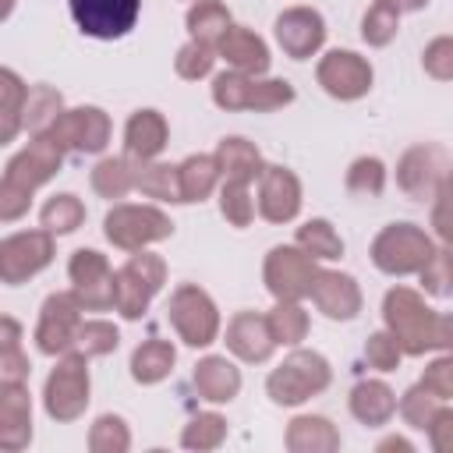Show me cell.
I'll return each mask as SVG.
<instances>
[{"label":"cell","instance_id":"9","mask_svg":"<svg viewBox=\"0 0 453 453\" xmlns=\"http://www.w3.org/2000/svg\"><path fill=\"white\" fill-rule=\"evenodd\" d=\"M53 262V234L50 230H21L0 241V283H25Z\"/></svg>","mask_w":453,"mask_h":453},{"label":"cell","instance_id":"24","mask_svg":"<svg viewBox=\"0 0 453 453\" xmlns=\"http://www.w3.org/2000/svg\"><path fill=\"white\" fill-rule=\"evenodd\" d=\"M212 159H216L219 177H223V180H237V184L258 180V173H262V166H265V163H262V152H258L251 142H244V138H223V142L216 145Z\"/></svg>","mask_w":453,"mask_h":453},{"label":"cell","instance_id":"17","mask_svg":"<svg viewBox=\"0 0 453 453\" xmlns=\"http://www.w3.org/2000/svg\"><path fill=\"white\" fill-rule=\"evenodd\" d=\"M60 163H64V149H60L50 134H35V138L7 163V173H4V177H11L14 184L35 191V188H42V184L60 170Z\"/></svg>","mask_w":453,"mask_h":453},{"label":"cell","instance_id":"30","mask_svg":"<svg viewBox=\"0 0 453 453\" xmlns=\"http://www.w3.org/2000/svg\"><path fill=\"white\" fill-rule=\"evenodd\" d=\"M134 188H138L145 198H156V202H180L177 166H170V163L134 159Z\"/></svg>","mask_w":453,"mask_h":453},{"label":"cell","instance_id":"19","mask_svg":"<svg viewBox=\"0 0 453 453\" xmlns=\"http://www.w3.org/2000/svg\"><path fill=\"white\" fill-rule=\"evenodd\" d=\"M32 442V396L25 382H0V449L18 453Z\"/></svg>","mask_w":453,"mask_h":453},{"label":"cell","instance_id":"57","mask_svg":"<svg viewBox=\"0 0 453 453\" xmlns=\"http://www.w3.org/2000/svg\"><path fill=\"white\" fill-rule=\"evenodd\" d=\"M375 4H382V7H389L396 14H407V11H421L428 0H375Z\"/></svg>","mask_w":453,"mask_h":453},{"label":"cell","instance_id":"22","mask_svg":"<svg viewBox=\"0 0 453 453\" xmlns=\"http://www.w3.org/2000/svg\"><path fill=\"white\" fill-rule=\"evenodd\" d=\"M216 53H219L234 71H241V74L258 78V74L269 71V50H265V42H262L251 28L230 25V28L223 32V39L216 42Z\"/></svg>","mask_w":453,"mask_h":453},{"label":"cell","instance_id":"32","mask_svg":"<svg viewBox=\"0 0 453 453\" xmlns=\"http://www.w3.org/2000/svg\"><path fill=\"white\" fill-rule=\"evenodd\" d=\"M226 28H230V11L219 0H198L188 11V32H191L195 42H205V46L216 50V42L223 39Z\"/></svg>","mask_w":453,"mask_h":453},{"label":"cell","instance_id":"6","mask_svg":"<svg viewBox=\"0 0 453 453\" xmlns=\"http://www.w3.org/2000/svg\"><path fill=\"white\" fill-rule=\"evenodd\" d=\"M106 241L124 248V251H138L145 244L166 241L173 234V223L163 209L156 205H113L103 219Z\"/></svg>","mask_w":453,"mask_h":453},{"label":"cell","instance_id":"38","mask_svg":"<svg viewBox=\"0 0 453 453\" xmlns=\"http://www.w3.org/2000/svg\"><path fill=\"white\" fill-rule=\"evenodd\" d=\"M386 188V166L375 156H361L347 170V191L357 198H379Z\"/></svg>","mask_w":453,"mask_h":453},{"label":"cell","instance_id":"28","mask_svg":"<svg viewBox=\"0 0 453 453\" xmlns=\"http://www.w3.org/2000/svg\"><path fill=\"white\" fill-rule=\"evenodd\" d=\"M173 361H177V350L170 340H145L131 354V375H134V382L152 386L173 372Z\"/></svg>","mask_w":453,"mask_h":453},{"label":"cell","instance_id":"59","mask_svg":"<svg viewBox=\"0 0 453 453\" xmlns=\"http://www.w3.org/2000/svg\"><path fill=\"white\" fill-rule=\"evenodd\" d=\"M11 11H14V0H0V21H7Z\"/></svg>","mask_w":453,"mask_h":453},{"label":"cell","instance_id":"8","mask_svg":"<svg viewBox=\"0 0 453 453\" xmlns=\"http://www.w3.org/2000/svg\"><path fill=\"white\" fill-rule=\"evenodd\" d=\"M166 311H170V322H173L177 336L188 347H209L219 333V311H216L212 297L195 283L177 287Z\"/></svg>","mask_w":453,"mask_h":453},{"label":"cell","instance_id":"36","mask_svg":"<svg viewBox=\"0 0 453 453\" xmlns=\"http://www.w3.org/2000/svg\"><path fill=\"white\" fill-rule=\"evenodd\" d=\"M297 248L311 258H340L343 255V241L329 219H308L304 226H297Z\"/></svg>","mask_w":453,"mask_h":453},{"label":"cell","instance_id":"39","mask_svg":"<svg viewBox=\"0 0 453 453\" xmlns=\"http://www.w3.org/2000/svg\"><path fill=\"white\" fill-rule=\"evenodd\" d=\"M223 439H226V421L219 414H195L180 432V446L184 449H198V453L216 449Z\"/></svg>","mask_w":453,"mask_h":453},{"label":"cell","instance_id":"51","mask_svg":"<svg viewBox=\"0 0 453 453\" xmlns=\"http://www.w3.org/2000/svg\"><path fill=\"white\" fill-rule=\"evenodd\" d=\"M421 386L428 393H435L439 400H449L453 396V357H435L425 375H421Z\"/></svg>","mask_w":453,"mask_h":453},{"label":"cell","instance_id":"35","mask_svg":"<svg viewBox=\"0 0 453 453\" xmlns=\"http://www.w3.org/2000/svg\"><path fill=\"white\" fill-rule=\"evenodd\" d=\"M117 343H120V333H117L113 322L88 319V322H78V333H74L71 350L81 354V357H103V354L117 350Z\"/></svg>","mask_w":453,"mask_h":453},{"label":"cell","instance_id":"49","mask_svg":"<svg viewBox=\"0 0 453 453\" xmlns=\"http://www.w3.org/2000/svg\"><path fill=\"white\" fill-rule=\"evenodd\" d=\"M418 273H421V283H425L428 294H435V297L449 294V251L446 248H435V255Z\"/></svg>","mask_w":453,"mask_h":453},{"label":"cell","instance_id":"4","mask_svg":"<svg viewBox=\"0 0 453 453\" xmlns=\"http://www.w3.org/2000/svg\"><path fill=\"white\" fill-rule=\"evenodd\" d=\"M435 255L432 237L414 223H389L372 241V262L375 269L389 276H411Z\"/></svg>","mask_w":453,"mask_h":453},{"label":"cell","instance_id":"46","mask_svg":"<svg viewBox=\"0 0 453 453\" xmlns=\"http://www.w3.org/2000/svg\"><path fill=\"white\" fill-rule=\"evenodd\" d=\"M212 64H216V50L212 46H205V42H184L180 50H177V60H173V67H177V74L180 78H188V81H198V78H205L209 71H212Z\"/></svg>","mask_w":453,"mask_h":453},{"label":"cell","instance_id":"34","mask_svg":"<svg viewBox=\"0 0 453 453\" xmlns=\"http://www.w3.org/2000/svg\"><path fill=\"white\" fill-rule=\"evenodd\" d=\"M265 322H269V333L276 343L294 347L308 336V311L301 308V301H276V308L265 315Z\"/></svg>","mask_w":453,"mask_h":453},{"label":"cell","instance_id":"11","mask_svg":"<svg viewBox=\"0 0 453 453\" xmlns=\"http://www.w3.org/2000/svg\"><path fill=\"white\" fill-rule=\"evenodd\" d=\"M71 273V294L78 297L81 311H106L113 308V269L106 262V255H99L96 248H78L67 262Z\"/></svg>","mask_w":453,"mask_h":453},{"label":"cell","instance_id":"31","mask_svg":"<svg viewBox=\"0 0 453 453\" xmlns=\"http://www.w3.org/2000/svg\"><path fill=\"white\" fill-rule=\"evenodd\" d=\"M177 180H180V202H202L212 195L216 180H219V170H216V159L212 156H188L180 166H177Z\"/></svg>","mask_w":453,"mask_h":453},{"label":"cell","instance_id":"50","mask_svg":"<svg viewBox=\"0 0 453 453\" xmlns=\"http://www.w3.org/2000/svg\"><path fill=\"white\" fill-rule=\"evenodd\" d=\"M28 205H32V191L21 188V184H14L11 177H4L0 180V223L21 219L28 212Z\"/></svg>","mask_w":453,"mask_h":453},{"label":"cell","instance_id":"14","mask_svg":"<svg viewBox=\"0 0 453 453\" xmlns=\"http://www.w3.org/2000/svg\"><path fill=\"white\" fill-rule=\"evenodd\" d=\"M446 170H449V159H446V149L439 145H414L400 156L396 163V184L418 198V202H428L435 198V191L446 184Z\"/></svg>","mask_w":453,"mask_h":453},{"label":"cell","instance_id":"7","mask_svg":"<svg viewBox=\"0 0 453 453\" xmlns=\"http://www.w3.org/2000/svg\"><path fill=\"white\" fill-rule=\"evenodd\" d=\"M315 273H319L315 258L304 255L297 244H276L265 255V265H262L265 290L276 301H301V297H308Z\"/></svg>","mask_w":453,"mask_h":453},{"label":"cell","instance_id":"45","mask_svg":"<svg viewBox=\"0 0 453 453\" xmlns=\"http://www.w3.org/2000/svg\"><path fill=\"white\" fill-rule=\"evenodd\" d=\"M219 212L226 216L230 226H248L251 216H255V202H251V191L248 184H237V180H226L223 191H219Z\"/></svg>","mask_w":453,"mask_h":453},{"label":"cell","instance_id":"26","mask_svg":"<svg viewBox=\"0 0 453 453\" xmlns=\"http://www.w3.org/2000/svg\"><path fill=\"white\" fill-rule=\"evenodd\" d=\"M393 411H396V393H393L386 382L365 379V382H357V386L350 389V414H354L361 425L379 428V425H386V421L393 418Z\"/></svg>","mask_w":453,"mask_h":453},{"label":"cell","instance_id":"48","mask_svg":"<svg viewBox=\"0 0 453 453\" xmlns=\"http://www.w3.org/2000/svg\"><path fill=\"white\" fill-rule=\"evenodd\" d=\"M425 71L435 78V81H449L453 78V39L449 35H439L425 46V57H421Z\"/></svg>","mask_w":453,"mask_h":453},{"label":"cell","instance_id":"12","mask_svg":"<svg viewBox=\"0 0 453 453\" xmlns=\"http://www.w3.org/2000/svg\"><path fill=\"white\" fill-rule=\"evenodd\" d=\"M74 25L92 39H120L134 28L142 0H67Z\"/></svg>","mask_w":453,"mask_h":453},{"label":"cell","instance_id":"1","mask_svg":"<svg viewBox=\"0 0 453 453\" xmlns=\"http://www.w3.org/2000/svg\"><path fill=\"white\" fill-rule=\"evenodd\" d=\"M382 319L393 340L403 354H425V350H446L449 347V315L432 311L425 297L411 287H393L382 301Z\"/></svg>","mask_w":453,"mask_h":453},{"label":"cell","instance_id":"25","mask_svg":"<svg viewBox=\"0 0 453 453\" xmlns=\"http://www.w3.org/2000/svg\"><path fill=\"white\" fill-rule=\"evenodd\" d=\"M195 389L212 403H230L241 389V372H237L234 361H226L219 354H209L195 365Z\"/></svg>","mask_w":453,"mask_h":453},{"label":"cell","instance_id":"5","mask_svg":"<svg viewBox=\"0 0 453 453\" xmlns=\"http://www.w3.org/2000/svg\"><path fill=\"white\" fill-rule=\"evenodd\" d=\"M42 403H46V414L53 421H60V425L78 421L88 407V357L67 350L46 379Z\"/></svg>","mask_w":453,"mask_h":453},{"label":"cell","instance_id":"18","mask_svg":"<svg viewBox=\"0 0 453 453\" xmlns=\"http://www.w3.org/2000/svg\"><path fill=\"white\" fill-rule=\"evenodd\" d=\"M258 212L269 223H290L301 212V180L287 166H262V173H258Z\"/></svg>","mask_w":453,"mask_h":453},{"label":"cell","instance_id":"40","mask_svg":"<svg viewBox=\"0 0 453 453\" xmlns=\"http://www.w3.org/2000/svg\"><path fill=\"white\" fill-rule=\"evenodd\" d=\"M88 449L92 453H127L131 449V432H127L124 418H117V414L96 418V425L88 428Z\"/></svg>","mask_w":453,"mask_h":453},{"label":"cell","instance_id":"52","mask_svg":"<svg viewBox=\"0 0 453 453\" xmlns=\"http://www.w3.org/2000/svg\"><path fill=\"white\" fill-rule=\"evenodd\" d=\"M25 92H28V85H25L11 67H0V110L21 113V106H25Z\"/></svg>","mask_w":453,"mask_h":453},{"label":"cell","instance_id":"44","mask_svg":"<svg viewBox=\"0 0 453 453\" xmlns=\"http://www.w3.org/2000/svg\"><path fill=\"white\" fill-rule=\"evenodd\" d=\"M248 88H251V74L241 71H223L212 78V103L219 110H244L248 106Z\"/></svg>","mask_w":453,"mask_h":453},{"label":"cell","instance_id":"20","mask_svg":"<svg viewBox=\"0 0 453 453\" xmlns=\"http://www.w3.org/2000/svg\"><path fill=\"white\" fill-rule=\"evenodd\" d=\"M315 308L326 315V319H354L361 311V287L354 276L347 273H336V269H319L315 280H311V294Z\"/></svg>","mask_w":453,"mask_h":453},{"label":"cell","instance_id":"56","mask_svg":"<svg viewBox=\"0 0 453 453\" xmlns=\"http://www.w3.org/2000/svg\"><path fill=\"white\" fill-rule=\"evenodd\" d=\"M21 131V113H11V110H0V145L14 142Z\"/></svg>","mask_w":453,"mask_h":453},{"label":"cell","instance_id":"47","mask_svg":"<svg viewBox=\"0 0 453 453\" xmlns=\"http://www.w3.org/2000/svg\"><path fill=\"white\" fill-rule=\"evenodd\" d=\"M365 357H368L372 368H379V372H393V368L400 365L403 350H400V343L393 340V333L382 329V333H372V336H368V343H365Z\"/></svg>","mask_w":453,"mask_h":453},{"label":"cell","instance_id":"16","mask_svg":"<svg viewBox=\"0 0 453 453\" xmlns=\"http://www.w3.org/2000/svg\"><path fill=\"white\" fill-rule=\"evenodd\" d=\"M276 42H280V50L287 57L308 60L326 42V21H322V14L311 11V7H287L276 18Z\"/></svg>","mask_w":453,"mask_h":453},{"label":"cell","instance_id":"37","mask_svg":"<svg viewBox=\"0 0 453 453\" xmlns=\"http://www.w3.org/2000/svg\"><path fill=\"white\" fill-rule=\"evenodd\" d=\"M39 219H42V230H50V234H71L85 223V205L78 195H53L42 205Z\"/></svg>","mask_w":453,"mask_h":453},{"label":"cell","instance_id":"2","mask_svg":"<svg viewBox=\"0 0 453 453\" xmlns=\"http://www.w3.org/2000/svg\"><path fill=\"white\" fill-rule=\"evenodd\" d=\"M329 379H333V368L319 350H294L283 357L280 368L269 372L265 389H269L273 403L294 407V403H304L308 396L322 393L329 386Z\"/></svg>","mask_w":453,"mask_h":453},{"label":"cell","instance_id":"3","mask_svg":"<svg viewBox=\"0 0 453 453\" xmlns=\"http://www.w3.org/2000/svg\"><path fill=\"white\" fill-rule=\"evenodd\" d=\"M163 283H166V262L138 248V255H131L113 273V308L124 319H142Z\"/></svg>","mask_w":453,"mask_h":453},{"label":"cell","instance_id":"42","mask_svg":"<svg viewBox=\"0 0 453 453\" xmlns=\"http://www.w3.org/2000/svg\"><path fill=\"white\" fill-rule=\"evenodd\" d=\"M446 400H439L435 393H428L421 382L418 386H411L403 396H400V414H403V421L411 425V428H428V421L439 414V407H442Z\"/></svg>","mask_w":453,"mask_h":453},{"label":"cell","instance_id":"53","mask_svg":"<svg viewBox=\"0 0 453 453\" xmlns=\"http://www.w3.org/2000/svg\"><path fill=\"white\" fill-rule=\"evenodd\" d=\"M425 432H428V439H432V449H435V453H446V449L453 446V411L442 403L439 414L428 421Z\"/></svg>","mask_w":453,"mask_h":453},{"label":"cell","instance_id":"58","mask_svg":"<svg viewBox=\"0 0 453 453\" xmlns=\"http://www.w3.org/2000/svg\"><path fill=\"white\" fill-rule=\"evenodd\" d=\"M386 449H400V453H411L414 446H411L407 439H400V435H389V439H382V442H379V453H386Z\"/></svg>","mask_w":453,"mask_h":453},{"label":"cell","instance_id":"29","mask_svg":"<svg viewBox=\"0 0 453 453\" xmlns=\"http://www.w3.org/2000/svg\"><path fill=\"white\" fill-rule=\"evenodd\" d=\"M64 110V96L53 85H32L25 92V106H21V127H28L32 134H46L53 127V120Z\"/></svg>","mask_w":453,"mask_h":453},{"label":"cell","instance_id":"33","mask_svg":"<svg viewBox=\"0 0 453 453\" xmlns=\"http://www.w3.org/2000/svg\"><path fill=\"white\" fill-rule=\"evenodd\" d=\"M134 188V166L127 156H106L92 170V191L99 198H124Z\"/></svg>","mask_w":453,"mask_h":453},{"label":"cell","instance_id":"10","mask_svg":"<svg viewBox=\"0 0 453 453\" xmlns=\"http://www.w3.org/2000/svg\"><path fill=\"white\" fill-rule=\"evenodd\" d=\"M64 152H81V156H96L106 149L110 142V117L99 106H74V110H60V117L53 120V127L46 131Z\"/></svg>","mask_w":453,"mask_h":453},{"label":"cell","instance_id":"23","mask_svg":"<svg viewBox=\"0 0 453 453\" xmlns=\"http://www.w3.org/2000/svg\"><path fill=\"white\" fill-rule=\"evenodd\" d=\"M166 138H170V127L159 110H138L124 127V149L131 159H156L166 149Z\"/></svg>","mask_w":453,"mask_h":453},{"label":"cell","instance_id":"41","mask_svg":"<svg viewBox=\"0 0 453 453\" xmlns=\"http://www.w3.org/2000/svg\"><path fill=\"white\" fill-rule=\"evenodd\" d=\"M287 103H294V85L290 81H283V78H251L248 106L244 110L269 113V110H280Z\"/></svg>","mask_w":453,"mask_h":453},{"label":"cell","instance_id":"21","mask_svg":"<svg viewBox=\"0 0 453 453\" xmlns=\"http://www.w3.org/2000/svg\"><path fill=\"white\" fill-rule=\"evenodd\" d=\"M226 347L230 354H237L241 361L248 365H262L269 361V354L276 350V340L269 333V322L265 315H255V311H237L226 326Z\"/></svg>","mask_w":453,"mask_h":453},{"label":"cell","instance_id":"27","mask_svg":"<svg viewBox=\"0 0 453 453\" xmlns=\"http://www.w3.org/2000/svg\"><path fill=\"white\" fill-rule=\"evenodd\" d=\"M283 442L290 453H333V449H340V432L333 428V421H326L319 414H301L287 425Z\"/></svg>","mask_w":453,"mask_h":453},{"label":"cell","instance_id":"43","mask_svg":"<svg viewBox=\"0 0 453 453\" xmlns=\"http://www.w3.org/2000/svg\"><path fill=\"white\" fill-rule=\"evenodd\" d=\"M396 32H400V14L396 11L382 7V4H372L365 11V18H361V39L368 46H386V42L396 39Z\"/></svg>","mask_w":453,"mask_h":453},{"label":"cell","instance_id":"15","mask_svg":"<svg viewBox=\"0 0 453 453\" xmlns=\"http://www.w3.org/2000/svg\"><path fill=\"white\" fill-rule=\"evenodd\" d=\"M315 78L333 99H361L372 88V64L354 50H333L319 60Z\"/></svg>","mask_w":453,"mask_h":453},{"label":"cell","instance_id":"54","mask_svg":"<svg viewBox=\"0 0 453 453\" xmlns=\"http://www.w3.org/2000/svg\"><path fill=\"white\" fill-rule=\"evenodd\" d=\"M32 372L28 357L21 354V347H11V350H0V382H25Z\"/></svg>","mask_w":453,"mask_h":453},{"label":"cell","instance_id":"55","mask_svg":"<svg viewBox=\"0 0 453 453\" xmlns=\"http://www.w3.org/2000/svg\"><path fill=\"white\" fill-rule=\"evenodd\" d=\"M21 347V326L11 315H0V350Z\"/></svg>","mask_w":453,"mask_h":453},{"label":"cell","instance_id":"13","mask_svg":"<svg viewBox=\"0 0 453 453\" xmlns=\"http://www.w3.org/2000/svg\"><path fill=\"white\" fill-rule=\"evenodd\" d=\"M78 322H81V304L71 290H57L42 301V311H39V326H35V347L50 357L57 354H67L71 343H74V333H78Z\"/></svg>","mask_w":453,"mask_h":453}]
</instances>
